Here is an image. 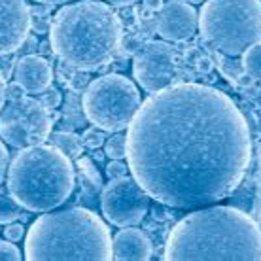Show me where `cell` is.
I'll use <instances>...</instances> for the list:
<instances>
[{
	"label": "cell",
	"mask_w": 261,
	"mask_h": 261,
	"mask_svg": "<svg viewBox=\"0 0 261 261\" xmlns=\"http://www.w3.org/2000/svg\"><path fill=\"white\" fill-rule=\"evenodd\" d=\"M6 167H8V150H6V146L0 142V184H2V180H4Z\"/></svg>",
	"instance_id": "29"
},
{
	"label": "cell",
	"mask_w": 261,
	"mask_h": 261,
	"mask_svg": "<svg viewBox=\"0 0 261 261\" xmlns=\"http://www.w3.org/2000/svg\"><path fill=\"white\" fill-rule=\"evenodd\" d=\"M100 208L106 220L118 227L138 225L148 212V193L135 178H112L102 188Z\"/></svg>",
	"instance_id": "9"
},
{
	"label": "cell",
	"mask_w": 261,
	"mask_h": 261,
	"mask_svg": "<svg viewBox=\"0 0 261 261\" xmlns=\"http://www.w3.org/2000/svg\"><path fill=\"white\" fill-rule=\"evenodd\" d=\"M25 259H112L110 229L87 208L47 212L29 227Z\"/></svg>",
	"instance_id": "4"
},
{
	"label": "cell",
	"mask_w": 261,
	"mask_h": 261,
	"mask_svg": "<svg viewBox=\"0 0 261 261\" xmlns=\"http://www.w3.org/2000/svg\"><path fill=\"white\" fill-rule=\"evenodd\" d=\"M78 169L84 174V182L91 184L95 191H100V188H102V178H100V172L95 169V165L91 163L89 157H78Z\"/></svg>",
	"instance_id": "19"
},
{
	"label": "cell",
	"mask_w": 261,
	"mask_h": 261,
	"mask_svg": "<svg viewBox=\"0 0 261 261\" xmlns=\"http://www.w3.org/2000/svg\"><path fill=\"white\" fill-rule=\"evenodd\" d=\"M21 257L19 248L12 241H0V261H19Z\"/></svg>",
	"instance_id": "22"
},
{
	"label": "cell",
	"mask_w": 261,
	"mask_h": 261,
	"mask_svg": "<svg viewBox=\"0 0 261 261\" xmlns=\"http://www.w3.org/2000/svg\"><path fill=\"white\" fill-rule=\"evenodd\" d=\"M252 157L242 112L216 87L176 84L151 93L127 130V161L148 197L174 208L218 202Z\"/></svg>",
	"instance_id": "1"
},
{
	"label": "cell",
	"mask_w": 261,
	"mask_h": 261,
	"mask_svg": "<svg viewBox=\"0 0 261 261\" xmlns=\"http://www.w3.org/2000/svg\"><path fill=\"white\" fill-rule=\"evenodd\" d=\"M51 133V116L40 100L21 97L0 112V137L13 148L44 144Z\"/></svg>",
	"instance_id": "8"
},
{
	"label": "cell",
	"mask_w": 261,
	"mask_h": 261,
	"mask_svg": "<svg viewBox=\"0 0 261 261\" xmlns=\"http://www.w3.org/2000/svg\"><path fill=\"white\" fill-rule=\"evenodd\" d=\"M40 102L46 106L47 110H51V108L61 105V93L57 89H49L47 87L46 91H42V95H40Z\"/></svg>",
	"instance_id": "23"
},
{
	"label": "cell",
	"mask_w": 261,
	"mask_h": 261,
	"mask_svg": "<svg viewBox=\"0 0 261 261\" xmlns=\"http://www.w3.org/2000/svg\"><path fill=\"white\" fill-rule=\"evenodd\" d=\"M38 4H65V2H70V0H34Z\"/></svg>",
	"instance_id": "34"
},
{
	"label": "cell",
	"mask_w": 261,
	"mask_h": 261,
	"mask_svg": "<svg viewBox=\"0 0 261 261\" xmlns=\"http://www.w3.org/2000/svg\"><path fill=\"white\" fill-rule=\"evenodd\" d=\"M4 100H6V82H4V76L0 72V110L4 106Z\"/></svg>",
	"instance_id": "30"
},
{
	"label": "cell",
	"mask_w": 261,
	"mask_h": 261,
	"mask_svg": "<svg viewBox=\"0 0 261 261\" xmlns=\"http://www.w3.org/2000/svg\"><path fill=\"white\" fill-rule=\"evenodd\" d=\"M51 144L70 159L82 157L84 153V140L74 133H55L51 137Z\"/></svg>",
	"instance_id": "15"
},
{
	"label": "cell",
	"mask_w": 261,
	"mask_h": 261,
	"mask_svg": "<svg viewBox=\"0 0 261 261\" xmlns=\"http://www.w3.org/2000/svg\"><path fill=\"white\" fill-rule=\"evenodd\" d=\"M252 118L255 121V130L261 137V93L254 98V105H252Z\"/></svg>",
	"instance_id": "26"
},
{
	"label": "cell",
	"mask_w": 261,
	"mask_h": 261,
	"mask_svg": "<svg viewBox=\"0 0 261 261\" xmlns=\"http://www.w3.org/2000/svg\"><path fill=\"white\" fill-rule=\"evenodd\" d=\"M165 259L261 261V227L233 206H206L184 216L165 244Z\"/></svg>",
	"instance_id": "2"
},
{
	"label": "cell",
	"mask_w": 261,
	"mask_h": 261,
	"mask_svg": "<svg viewBox=\"0 0 261 261\" xmlns=\"http://www.w3.org/2000/svg\"><path fill=\"white\" fill-rule=\"evenodd\" d=\"M218 68L222 72V76L229 82H241L242 76L246 74L244 65L239 57H231V55H218Z\"/></svg>",
	"instance_id": "16"
},
{
	"label": "cell",
	"mask_w": 261,
	"mask_h": 261,
	"mask_svg": "<svg viewBox=\"0 0 261 261\" xmlns=\"http://www.w3.org/2000/svg\"><path fill=\"white\" fill-rule=\"evenodd\" d=\"M114 6H129V4H135L137 0H108Z\"/></svg>",
	"instance_id": "33"
},
{
	"label": "cell",
	"mask_w": 261,
	"mask_h": 261,
	"mask_svg": "<svg viewBox=\"0 0 261 261\" xmlns=\"http://www.w3.org/2000/svg\"><path fill=\"white\" fill-rule=\"evenodd\" d=\"M47 12H49V8H47V6H34V8H31V13H33V15H47Z\"/></svg>",
	"instance_id": "32"
},
{
	"label": "cell",
	"mask_w": 261,
	"mask_h": 261,
	"mask_svg": "<svg viewBox=\"0 0 261 261\" xmlns=\"http://www.w3.org/2000/svg\"><path fill=\"white\" fill-rule=\"evenodd\" d=\"M199 27L195 8L188 2L170 0L157 10L155 15V29L165 40L170 42H184L195 34Z\"/></svg>",
	"instance_id": "12"
},
{
	"label": "cell",
	"mask_w": 261,
	"mask_h": 261,
	"mask_svg": "<svg viewBox=\"0 0 261 261\" xmlns=\"http://www.w3.org/2000/svg\"><path fill=\"white\" fill-rule=\"evenodd\" d=\"M85 84H87V80L84 82V78L80 76V78H76V82H74V89H80V87H84Z\"/></svg>",
	"instance_id": "35"
},
{
	"label": "cell",
	"mask_w": 261,
	"mask_h": 261,
	"mask_svg": "<svg viewBox=\"0 0 261 261\" xmlns=\"http://www.w3.org/2000/svg\"><path fill=\"white\" fill-rule=\"evenodd\" d=\"M144 2V8H148V10H159V8L163 6L161 2L163 0H142Z\"/></svg>",
	"instance_id": "31"
},
{
	"label": "cell",
	"mask_w": 261,
	"mask_h": 261,
	"mask_svg": "<svg viewBox=\"0 0 261 261\" xmlns=\"http://www.w3.org/2000/svg\"><path fill=\"white\" fill-rule=\"evenodd\" d=\"M31 27H33L36 33H47L51 29V21L47 17H42V19H33L31 21Z\"/></svg>",
	"instance_id": "28"
},
{
	"label": "cell",
	"mask_w": 261,
	"mask_h": 261,
	"mask_svg": "<svg viewBox=\"0 0 261 261\" xmlns=\"http://www.w3.org/2000/svg\"><path fill=\"white\" fill-rule=\"evenodd\" d=\"M151 257V242L135 225L121 229L112 241V259L146 261Z\"/></svg>",
	"instance_id": "13"
},
{
	"label": "cell",
	"mask_w": 261,
	"mask_h": 261,
	"mask_svg": "<svg viewBox=\"0 0 261 261\" xmlns=\"http://www.w3.org/2000/svg\"><path fill=\"white\" fill-rule=\"evenodd\" d=\"M127 170H129V167L121 163V159H112V163H108V167H106V174L112 180V178L127 176Z\"/></svg>",
	"instance_id": "24"
},
{
	"label": "cell",
	"mask_w": 261,
	"mask_h": 261,
	"mask_svg": "<svg viewBox=\"0 0 261 261\" xmlns=\"http://www.w3.org/2000/svg\"><path fill=\"white\" fill-rule=\"evenodd\" d=\"M53 70L51 65L40 55H27L17 63L15 82L27 93H42L51 85Z\"/></svg>",
	"instance_id": "14"
},
{
	"label": "cell",
	"mask_w": 261,
	"mask_h": 261,
	"mask_svg": "<svg viewBox=\"0 0 261 261\" xmlns=\"http://www.w3.org/2000/svg\"><path fill=\"white\" fill-rule=\"evenodd\" d=\"M133 74L148 93H157L172 85L176 78V57L172 46L161 40L144 44L133 59Z\"/></svg>",
	"instance_id": "10"
},
{
	"label": "cell",
	"mask_w": 261,
	"mask_h": 261,
	"mask_svg": "<svg viewBox=\"0 0 261 261\" xmlns=\"http://www.w3.org/2000/svg\"><path fill=\"white\" fill-rule=\"evenodd\" d=\"M242 65H244V70H246V74H248L250 78L261 80V42L250 46L244 51Z\"/></svg>",
	"instance_id": "18"
},
{
	"label": "cell",
	"mask_w": 261,
	"mask_h": 261,
	"mask_svg": "<svg viewBox=\"0 0 261 261\" xmlns=\"http://www.w3.org/2000/svg\"><path fill=\"white\" fill-rule=\"evenodd\" d=\"M4 233V237H6V241H12V242H17L23 239V233H25V229H23V225L21 223H8L6 229L2 231Z\"/></svg>",
	"instance_id": "25"
},
{
	"label": "cell",
	"mask_w": 261,
	"mask_h": 261,
	"mask_svg": "<svg viewBox=\"0 0 261 261\" xmlns=\"http://www.w3.org/2000/svg\"><path fill=\"white\" fill-rule=\"evenodd\" d=\"M82 140H84L85 148H89V150H98L106 142L105 133H102V129H98V127H91V129L85 130Z\"/></svg>",
	"instance_id": "21"
},
{
	"label": "cell",
	"mask_w": 261,
	"mask_h": 261,
	"mask_svg": "<svg viewBox=\"0 0 261 261\" xmlns=\"http://www.w3.org/2000/svg\"><path fill=\"white\" fill-rule=\"evenodd\" d=\"M199 27L204 40L223 55L239 57L261 42L259 0H206Z\"/></svg>",
	"instance_id": "6"
},
{
	"label": "cell",
	"mask_w": 261,
	"mask_h": 261,
	"mask_svg": "<svg viewBox=\"0 0 261 261\" xmlns=\"http://www.w3.org/2000/svg\"><path fill=\"white\" fill-rule=\"evenodd\" d=\"M105 151L106 155L112 157V159H123V157H127V135H121V133L112 135L105 142Z\"/></svg>",
	"instance_id": "20"
},
{
	"label": "cell",
	"mask_w": 261,
	"mask_h": 261,
	"mask_svg": "<svg viewBox=\"0 0 261 261\" xmlns=\"http://www.w3.org/2000/svg\"><path fill=\"white\" fill-rule=\"evenodd\" d=\"M123 27L105 2L84 0L61 8L49 29V44L57 57L80 72L102 68L118 53Z\"/></svg>",
	"instance_id": "3"
},
{
	"label": "cell",
	"mask_w": 261,
	"mask_h": 261,
	"mask_svg": "<svg viewBox=\"0 0 261 261\" xmlns=\"http://www.w3.org/2000/svg\"><path fill=\"white\" fill-rule=\"evenodd\" d=\"M33 13L25 0H0V55L17 51L29 38Z\"/></svg>",
	"instance_id": "11"
},
{
	"label": "cell",
	"mask_w": 261,
	"mask_h": 261,
	"mask_svg": "<svg viewBox=\"0 0 261 261\" xmlns=\"http://www.w3.org/2000/svg\"><path fill=\"white\" fill-rule=\"evenodd\" d=\"M25 89L21 87L17 82H13V84H10L6 87V98L8 100H15V98H21V97H25Z\"/></svg>",
	"instance_id": "27"
},
{
	"label": "cell",
	"mask_w": 261,
	"mask_h": 261,
	"mask_svg": "<svg viewBox=\"0 0 261 261\" xmlns=\"http://www.w3.org/2000/svg\"><path fill=\"white\" fill-rule=\"evenodd\" d=\"M140 105L137 85L119 74H106L89 82L82 100L85 118L106 133L127 129Z\"/></svg>",
	"instance_id": "7"
},
{
	"label": "cell",
	"mask_w": 261,
	"mask_h": 261,
	"mask_svg": "<svg viewBox=\"0 0 261 261\" xmlns=\"http://www.w3.org/2000/svg\"><path fill=\"white\" fill-rule=\"evenodd\" d=\"M74 190L70 157L47 144L25 146L13 157L8 191L23 208L47 212L61 206Z\"/></svg>",
	"instance_id": "5"
},
{
	"label": "cell",
	"mask_w": 261,
	"mask_h": 261,
	"mask_svg": "<svg viewBox=\"0 0 261 261\" xmlns=\"http://www.w3.org/2000/svg\"><path fill=\"white\" fill-rule=\"evenodd\" d=\"M21 216H23V206L12 195H8L4 190H0V223L8 225Z\"/></svg>",
	"instance_id": "17"
}]
</instances>
